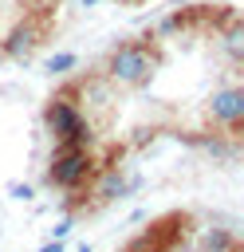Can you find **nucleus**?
Segmentation results:
<instances>
[{"mask_svg":"<svg viewBox=\"0 0 244 252\" xmlns=\"http://www.w3.org/2000/svg\"><path fill=\"white\" fill-rule=\"evenodd\" d=\"M75 94H79V87H67L63 94H55V98L47 102V110H43V122H47V130H51V138H55L59 146H67V150H91L94 130H91V122L79 114V106L71 102Z\"/></svg>","mask_w":244,"mask_h":252,"instance_id":"nucleus-1","label":"nucleus"},{"mask_svg":"<svg viewBox=\"0 0 244 252\" xmlns=\"http://www.w3.org/2000/svg\"><path fill=\"white\" fill-rule=\"evenodd\" d=\"M150 75H153V55H150L146 43H122L106 59V79L110 83L142 87V83H150Z\"/></svg>","mask_w":244,"mask_h":252,"instance_id":"nucleus-2","label":"nucleus"},{"mask_svg":"<svg viewBox=\"0 0 244 252\" xmlns=\"http://www.w3.org/2000/svg\"><path fill=\"white\" fill-rule=\"evenodd\" d=\"M91 173H94L91 150H67V146H59V150L51 154V165H47V181H51V185H59V189H79L83 181H91Z\"/></svg>","mask_w":244,"mask_h":252,"instance_id":"nucleus-3","label":"nucleus"},{"mask_svg":"<svg viewBox=\"0 0 244 252\" xmlns=\"http://www.w3.org/2000/svg\"><path fill=\"white\" fill-rule=\"evenodd\" d=\"M209 114H213V122H216V126H224L228 134H236V130H240V122H244V91H240V87L216 91V94H213V102H209Z\"/></svg>","mask_w":244,"mask_h":252,"instance_id":"nucleus-4","label":"nucleus"},{"mask_svg":"<svg viewBox=\"0 0 244 252\" xmlns=\"http://www.w3.org/2000/svg\"><path fill=\"white\" fill-rule=\"evenodd\" d=\"M39 35H43V28H39L35 20H20V24L4 35V55H8V59H28V55L35 51Z\"/></svg>","mask_w":244,"mask_h":252,"instance_id":"nucleus-5","label":"nucleus"},{"mask_svg":"<svg viewBox=\"0 0 244 252\" xmlns=\"http://www.w3.org/2000/svg\"><path fill=\"white\" fill-rule=\"evenodd\" d=\"M122 189H126V181H122L118 165H106V169H102V181H98V201H110V197H118Z\"/></svg>","mask_w":244,"mask_h":252,"instance_id":"nucleus-6","label":"nucleus"},{"mask_svg":"<svg viewBox=\"0 0 244 252\" xmlns=\"http://www.w3.org/2000/svg\"><path fill=\"white\" fill-rule=\"evenodd\" d=\"M205 252H240V248H236V236L228 228H209L205 232Z\"/></svg>","mask_w":244,"mask_h":252,"instance_id":"nucleus-7","label":"nucleus"},{"mask_svg":"<svg viewBox=\"0 0 244 252\" xmlns=\"http://www.w3.org/2000/svg\"><path fill=\"white\" fill-rule=\"evenodd\" d=\"M224 47H228V55L232 59H244V28L232 20V28H228V35H224Z\"/></svg>","mask_w":244,"mask_h":252,"instance_id":"nucleus-8","label":"nucleus"},{"mask_svg":"<svg viewBox=\"0 0 244 252\" xmlns=\"http://www.w3.org/2000/svg\"><path fill=\"white\" fill-rule=\"evenodd\" d=\"M75 63H79V59H75L71 51H59V55H51V59H47V71H51V75H67Z\"/></svg>","mask_w":244,"mask_h":252,"instance_id":"nucleus-9","label":"nucleus"},{"mask_svg":"<svg viewBox=\"0 0 244 252\" xmlns=\"http://www.w3.org/2000/svg\"><path fill=\"white\" fill-rule=\"evenodd\" d=\"M12 197H16V201H28V197H35V193H31V185H12Z\"/></svg>","mask_w":244,"mask_h":252,"instance_id":"nucleus-10","label":"nucleus"},{"mask_svg":"<svg viewBox=\"0 0 244 252\" xmlns=\"http://www.w3.org/2000/svg\"><path fill=\"white\" fill-rule=\"evenodd\" d=\"M67 232H71V220H59V224H55V240H63Z\"/></svg>","mask_w":244,"mask_h":252,"instance_id":"nucleus-11","label":"nucleus"},{"mask_svg":"<svg viewBox=\"0 0 244 252\" xmlns=\"http://www.w3.org/2000/svg\"><path fill=\"white\" fill-rule=\"evenodd\" d=\"M39 252H63V244H59V240H51V244H43Z\"/></svg>","mask_w":244,"mask_h":252,"instance_id":"nucleus-12","label":"nucleus"},{"mask_svg":"<svg viewBox=\"0 0 244 252\" xmlns=\"http://www.w3.org/2000/svg\"><path fill=\"white\" fill-rule=\"evenodd\" d=\"M91 4H98V0H83V8H91Z\"/></svg>","mask_w":244,"mask_h":252,"instance_id":"nucleus-13","label":"nucleus"}]
</instances>
